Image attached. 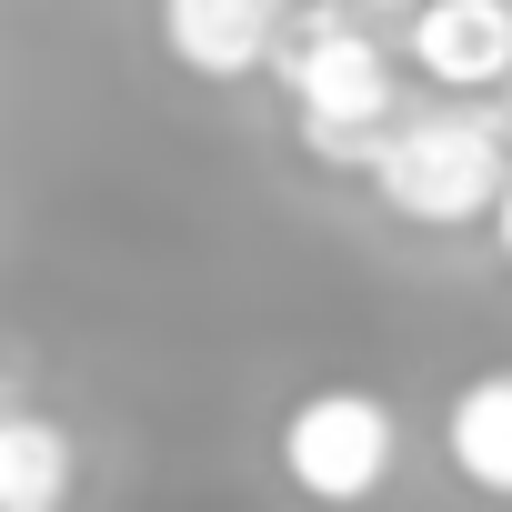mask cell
<instances>
[{
  "label": "cell",
  "mask_w": 512,
  "mask_h": 512,
  "mask_svg": "<svg viewBox=\"0 0 512 512\" xmlns=\"http://www.w3.org/2000/svg\"><path fill=\"white\" fill-rule=\"evenodd\" d=\"M71 482H81L71 432L0 402V512H71Z\"/></svg>",
  "instance_id": "cell-7"
},
{
  "label": "cell",
  "mask_w": 512,
  "mask_h": 512,
  "mask_svg": "<svg viewBox=\"0 0 512 512\" xmlns=\"http://www.w3.org/2000/svg\"><path fill=\"white\" fill-rule=\"evenodd\" d=\"M352 11H412V0H352Z\"/></svg>",
  "instance_id": "cell-9"
},
{
  "label": "cell",
  "mask_w": 512,
  "mask_h": 512,
  "mask_svg": "<svg viewBox=\"0 0 512 512\" xmlns=\"http://www.w3.org/2000/svg\"><path fill=\"white\" fill-rule=\"evenodd\" d=\"M442 452L452 472L482 492V502H512V362L502 372H472L442 412Z\"/></svg>",
  "instance_id": "cell-6"
},
{
  "label": "cell",
  "mask_w": 512,
  "mask_h": 512,
  "mask_svg": "<svg viewBox=\"0 0 512 512\" xmlns=\"http://www.w3.org/2000/svg\"><path fill=\"white\" fill-rule=\"evenodd\" d=\"M272 71H282V91H292L302 151L332 161V171H372L382 131L402 121V81H392V51L362 31V11L292 0V11H282V41H272Z\"/></svg>",
  "instance_id": "cell-1"
},
{
  "label": "cell",
  "mask_w": 512,
  "mask_h": 512,
  "mask_svg": "<svg viewBox=\"0 0 512 512\" xmlns=\"http://www.w3.org/2000/svg\"><path fill=\"white\" fill-rule=\"evenodd\" d=\"M412 71L442 91H512V0H412Z\"/></svg>",
  "instance_id": "cell-4"
},
{
  "label": "cell",
  "mask_w": 512,
  "mask_h": 512,
  "mask_svg": "<svg viewBox=\"0 0 512 512\" xmlns=\"http://www.w3.org/2000/svg\"><path fill=\"white\" fill-rule=\"evenodd\" d=\"M392 452H402L392 402L362 392V382H322V392H302L292 422H282V482H292L302 502H322V512H362V502L392 482Z\"/></svg>",
  "instance_id": "cell-3"
},
{
  "label": "cell",
  "mask_w": 512,
  "mask_h": 512,
  "mask_svg": "<svg viewBox=\"0 0 512 512\" xmlns=\"http://www.w3.org/2000/svg\"><path fill=\"white\" fill-rule=\"evenodd\" d=\"M492 241H502V262H512V181H502V201H492Z\"/></svg>",
  "instance_id": "cell-8"
},
{
  "label": "cell",
  "mask_w": 512,
  "mask_h": 512,
  "mask_svg": "<svg viewBox=\"0 0 512 512\" xmlns=\"http://www.w3.org/2000/svg\"><path fill=\"white\" fill-rule=\"evenodd\" d=\"M362 181H372L382 211L412 221V231H472V221H492V201H502V181H512V121H492V111H472V101L402 111V121L382 131V151H372Z\"/></svg>",
  "instance_id": "cell-2"
},
{
  "label": "cell",
  "mask_w": 512,
  "mask_h": 512,
  "mask_svg": "<svg viewBox=\"0 0 512 512\" xmlns=\"http://www.w3.org/2000/svg\"><path fill=\"white\" fill-rule=\"evenodd\" d=\"M282 11L292 0H161V51L191 81H251V71H272Z\"/></svg>",
  "instance_id": "cell-5"
}]
</instances>
